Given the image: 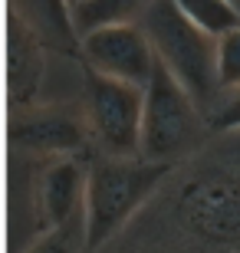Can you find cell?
<instances>
[{
    "mask_svg": "<svg viewBox=\"0 0 240 253\" xmlns=\"http://www.w3.org/2000/svg\"><path fill=\"white\" fill-rule=\"evenodd\" d=\"M139 27L151 43L155 59L191 95V102L207 122L224 95L221 79H217V37L185 20L171 0H151Z\"/></svg>",
    "mask_w": 240,
    "mask_h": 253,
    "instance_id": "obj_1",
    "label": "cell"
},
{
    "mask_svg": "<svg viewBox=\"0 0 240 253\" xmlns=\"http://www.w3.org/2000/svg\"><path fill=\"white\" fill-rule=\"evenodd\" d=\"M168 174H171V165L165 161L96 155L93 165L86 168L83 191L86 253H99L109 244Z\"/></svg>",
    "mask_w": 240,
    "mask_h": 253,
    "instance_id": "obj_2",
    "label": "cell"
},
{
    "mask_svg": "<svg viewBox=\"0 0 240 253\" xmlns=\"http://www.w3.org/2000/svg\"><path fill=\"white\" fill-rule=\"evenodd\" d=\"M204 115L191 102V95L171 79L165 66L155 59L151 79L142 89V138L139 158L175 165L185 151H191L204 135Z\"/></svg>",
    "mask_w": 240,
    "mask_h": 253,
    "instance_id": "obj_3",
    "label": "cell"
},
{
    "mask_svg": "<svg viewBox=\"0 0 240 253\" xmlns=\"http://www.w3.org/2000/svg\"><path fill=\"white\" fill-rule=\"evenodd\" d=\"M83 66V63H79ZM83 119L89 141L109 158H139L142 138V89L119 79H105L83 66Z\"/></svg>",
    "mask_w": 240,
    "mask_h": 253,
    "instance_id": "obj_4",
    "label": "cell"
},
{
    "mask_svg": "<svg viewBox=\"0 0 240 253\" xmlns=\"http://www.w3.org/2000/svg\"><path fill=\"white\" fill-rule=\"evenodd\" d=\"M13 151L40 158H59L89 145V128L79 102H33L17 109L7 128Z\"/></svg>",
    "mask_w": 240,
    "mask_h": 253,
    "instance_id": "obj_5",
    "label": "cell"
},
{
    "mask_svg": "<svg viewBox=\"0 0 240 253\" xmlns=\"http://www.w3.org/2000/svg\"><path fill=\"white\" fill-rule=\"evenodd\" d=\"M79 63L105 79L145 89L155 69V53L139 23L99 27L79 37Z\"/></svg>",
    "mask_w": 240,
    "mask_h": 253,
    "instance_id": "obj_6",
    "label": "cell"
},
{
    "mask_svg": "<svg viewBox=\"0 0 240 253\" xmlns=\"http://www.w3.org/2000/svg\"><path fill=\"white\" fill-rule=\"evenodd\" d=\"M7 85L13 112L37 102L43 76H47L49 53L40 46V40L30 33L17 17H10V43H7Z\"/></svg>",
    "mask_w": 240,
    "mask_h": 253,
    "instance_id": "obj_7",
    "label": "cell"
},
{
    "mask_svg": "<svg viewBox=\"0 0 240 253\" xmlns=\"http://www.w3.org/2000/svg\"><path fill=\"white\" fill-rule=\"evenodd\" d=\"M10 17H17L47 53L79 56V37L73 30L69 0H10Z\"/></svg>",
    "mask_w": 240,
    "mask_h": 253,
    "instance_id": "obj_8",
    "label": "cell"
},
{
    "mask_svg": "<svg viewBox=\"0 0 240 253\" xmlns=\"http://www.w3.org/2000/svg\"><path fill=\"white\" fill-rule=\"evenodd\" d=\"M83 191H86V168L76 161H49L43 174V211H47L49 227L66 224L69 217L83 211Z\"/></svg>",
    "mask_w": 240,
    "mask_h": 253,
    "instance_id": "obj_9",
    "label": "cell"
},
{
    "mask_svg": "<svg viewBox=\"0 0 240 253\" xmlns=\"http://www.w3.org/2000/svg\"><path fill=\"white\" fill-rule=\"evenodd\" d=\"M151 0H79L69 7L76 37L99 27H119V23H139Z\"/></svg>",
    "mask_w": 240,
    "mask_h": 253,
    "instance_id": "obj_10",
    "label": "cell"
},
{
    "mask_svg": "<svg viewBox=\"0 0 240 253\" xmlns=\"http://www.w3.org/2000/svg\"><path fill=\"white\" fill-rule=\"evenodd\" d=\"M181 17L191 20L197 30L211 33V37H224L227 30L240 27V17L237 10L227 3V0H171Z\"/></svg>",
    "mask_w": 240,
    "mask_h": 253,
    "instance_id": "obj_11",
    "label": "cell"
},
{
    "mask_svg": "<svg viewBox=\"0 0 240 253\" xmlns=\"http://www.w3.org/2000/svg\"><path fill=\"white\" fill-rule=\"evenodd\" d=\"M27 253H86V220H83V211H79L76 217H69L66 224L49 227L47 234L40 237Z\"/></svg>",
    "mask_w": 240,
    "mask_h": 253,
    "instance_id": "obj_12",
    "label": "cell"
},
{
    "mask_svg": "<svg viewBox=\"0 0 240 253\" xmlns=\"http://www.w3.org/2000/svg\"><path fill=\"white\" fill-rule=\"evenodd\" d=\"M217 79L224 92L240 89V27L217 37Z\"/></svg>",
    "mask_w": 240,
    "mask_h": 253,
    "instance_id": "obj_13",
    "label": "cell"
},
{
    "mask_svg": "<svg viewBox=\"0 0 240 253\" xmlns=\"http://www.w3.org/2000/svg\"><path fill=\"white\" fill-rule=\"evenodd\" d=\"M207 125L214 128H240V89H231V92L221 95V102L214 109V115L207 119Z\"/></svg>",
    "mask_w": 240,
    "mask_h": 253,
    "instance_id": "obj_14",
    "label": "cell"
},
{
    "mask_svg": "<svg viewBox=\"0 0 240 253\" xmlns=\"http://www.w3.org/2000/svg\"><path fill=\"white\" fill-rule=\"evenodd\" d=\"M227 3H231V7L237 10V17H240V0H227Z\"/></svg>",
    "mask_w": 240,
    "mask_h": 253,
    "instance_id": "obj_15",
    "label": "cell"
},
{
    "mask_svg": "<svg viewBox=\"0 0 240 253\" xmlns=\"http://www.w3.org/2000/svg\"><path fill=\"white\" fill-rule=\"evenodd\" d=\"M73 3H79V0H69V7H73Z\"/></svg>",
    "mask_w": 240,
    "mask_h": 253,
    "instance_id": "obj_16",
    "label": "cell"
}]
</instances>
